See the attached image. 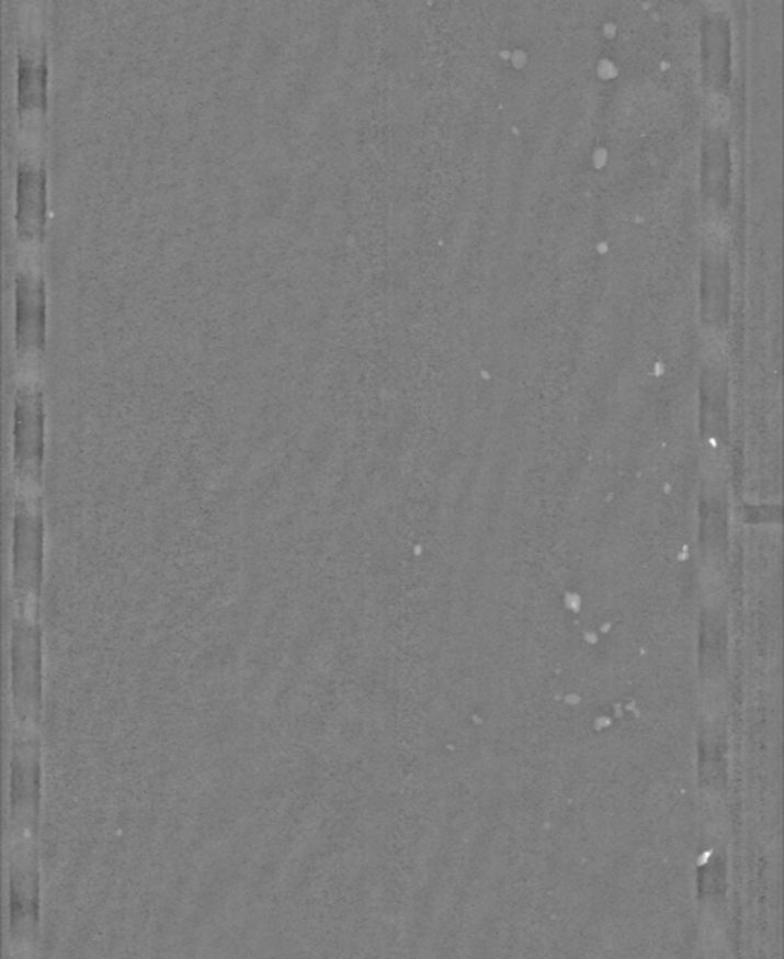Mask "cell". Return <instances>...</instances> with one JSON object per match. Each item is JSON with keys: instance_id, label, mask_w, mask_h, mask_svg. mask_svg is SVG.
<instances>
[{"instance_id": "277c9868", "label": "cell", "mask_w": 784, "mask_h": 959, "mask_svg": "<svg viewBox=\"0 0 784 959\" xmlns=\"http://www.w3.org/2000/svg\"><path fill=\"white\" fill-rule=\"evenodd\" d=\"M18 357L21 364L34 365L44 352L45 295L38 270L23 267L18 274Z\"/></svg>"}, {"instance_id": "52a82bcc", "label": "cell", "mask_w": 784, "mask_h": 959, "mask_svg": "<svg viewBox=\"0 0 784 959\" xmlns=\"http://www.w3.org/2000/svg\"><path fill=\"white\" fill-rule=\"evenodd\" d=\"M708 2L709 7H714L717 8V10H720V8L725 7V2H727V0H708Z\"/></svg>"}, {"instance_id": "8992f818", "label": "cell", "mask_w": 784, "mask_h": 959, "mask_svg": "<svg viewBox=\"0 0 784 959\" xmlns=\"http://www.w3.org/2000/svg\"><path fill=\"white\" fill-rule=\"evenodd\" d=\"M47 0H21L23 12H45Z\"/></svg>"}, {"instance_id": "5b68a950", "label": "cell", "mask_w": 784, "mask_h": 959, "mask_svg": "<svg viewBox=\"0 0 784 959\" xmlns=\"http://www.w3.org/2000/svg\"><path fill=\"white\" fill-rule=\"evenodd\" d=\"M708 115L709 119H712V121L714 122L725 121L728 115L727 98L719 97V94H715V97L709 98Z\"/></svg>"}, {"instance_id": "7a4b0ae2", "label": "cell", "mask_w": 784, "mask_h": 959, "mask_svg": "<svg viewBox=\"0 0 784 959\" xmlns=\"http://www.w3.org/2000/svg\"><path fill=\"white\" fill-rule=\"evenodd\" d=\"M44 461V409L38 384H21L15 404V476L21 493H34L42 484Z\"/></svg>"}, {"instance_id": "3957f363", "label": "cell", "mask_w": 784, "mask_h": 959, "mask_svg": "<svg viewBox=\"0 0 784 959\" xmlns=\"http://www.w3.org/2000/svg\"><path fill=\"white\" fill-rule=\"evenodd\" d=\"M45 195L47 177L44 153L21 154L18 169V233L23 246H38L44 240Z\"/></svg>"}, {"instance_id": "6da1fadb", "label": "cell", "mask_w": 784, "mask_h": 959, "mask_svg": "<svg viewBox=\"0 0 784 959\" xmlns=\"http://www.w3.org/2000/svg\"><path fill=\"white\" fill-rule=\"evenodd\" d=\"M47 47L44 26L21 29L20 55H18V110H20L21 142L31 153H42L47 128Z\"/></svg>"}]
</instances>
